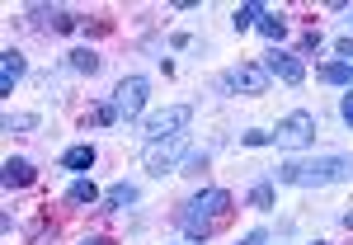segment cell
<instances>
[{
    "instance_id": "4",
    "label": "cell",
    "mask_w": 353,
    "mask_h": 245,
    "mask_svg": "<svg viewBox=\"0 0 353 245\" xmlns=\"http://www.w3.org/2000/svg\"><path fill=\"white\" fill-rule=\"evenodd\" d=\"M193 123V109L189 104H170V109L151 113L146 123H141V133H146V141H165V137H184V128Z\"/></svg>"
},
{
    "instance_id": "28",
    "label": "cell",
    "mask_w": 353,
    "mask_h": 245,
    "mask_svg": "<svg viewBox=\"0 0 353 245\" xmlns=\"http://www.w3.org/2000/svg\"><path fill=\"white\" fill-rule=\"evenodd\" d=\"M321 245H325V241H321Z\"/></svg>"
},
{
    "instance_id": "18",
    "label": "cell",
    "mask_w": 353,
    "mask_h": 245,
    "mask_svg": "<svg viewBox=\"0 0 353 245\" xmlns=\"http://www.w3.org/2000/svg\"><path fill=\"white\" fill-rule=\"evenodd\" d=\"M104 203H109V208H128V203H137V184H128V179L113 184V189L104 193Z\"/></svg>"
},
{
    "instance_id": "14",
    "label": "cell",
    "mask_w": 353,
    "mask_h": 245,
    "mask_svg": "<svg viewBox=\"0 0 353 245\" xmlns=\"http://www.w3.org/2000/svg\"><path fill=\"white\" fill-rule=\"evenodd\" d=\"M321 81L325 85H349L353 90V66L349 61H325V66H321Z\"/></svg>"
},
{
    "instance_id": "13",
    "label": "cell",
    "mask_w": 353,
    "mask_h": 245,
    "mask_svg": "<svg viewBox=\"0 0 353 245\" xmlns=\"http://www.w3.org/2000/svg\"><path fill=\"white\" fill-rule=\"evenodd\" d=\"M254 28H259V33H264L269 43H283V38H288V19H283L278 10H264V19H259Z\"/></svg>"
},
{
    "instance_id": "9",
    "label": "cell",
    "mask_w": 353,
    "mask_h": 245,
    "mask_svg": "<svg viewBox=\"0 0 353 245\" xmlns=\"http://www.w3.org/2000/svg\"><path fill=\"white\" fill-rule=\"evenodd\" d=\"M33 179H38L33 161H19V156H10V161H5V175H0V184H5V189H28Z\"/></svg>"
},
{
    "instance_id": "23",
    "label": "cell",
    "mask_w": 353,
    "mask_h": 245,
    "mask_svg": "<svg viewBox=\"0 0 353 245\" xmlns=\"http://www.w3.org/2000/svg\"><path fill=\"white\" fill-rule=\"evenodd\" d=\"M241 146H269V133H241Z\"/></svg>"
},
{
    "instance_id": "20",
    "label": "cell",
    "mask_w": 353,
    "mask_h": 245,
    "mask_svg": "<svg viewBox=\"0 0 353 245\" xmlns=\"http://www.w3.org/2000/svg\"><path fill=\"white\" fill-rule=\"evenodd\" d=\"M250 208L269 213V208H273V184H254V189H250Z\"/></svg>"
},
{
    "instance_id": "25",
    "label": "cell",
    "mask_w": 353,
    "mask_h": 245,
    "mask_svg": "<svg viewBox=\"0 0 353 245\" xmlns=\"http://www.w3.org/2000/svg\"><path fill=\"white\" fill-rule=\"evenodd\" d=\"M339 113H344V123H349V128H353V90H349V95H344V104H339Z\"/></svg>"
},
{
    "instance_id": "5",
    "label": "cell",
    "mask_w": 353,
    "mask_h": 245,
    "mask_svg": "<svg viewBox=\"0 0 353 245\" xmlns=\"http://www.w3.org/2000/svg\"><path fill=\"white\" fill-rule=\"evenodd\" d=\"M184 137H165V141H146V151H141V165L151 170V175H165V170H174V165L184 161Z\"/></svg>"
},
{
    "instance_id": "6",
    "label": "cell",
    "mask_w": 353,
    "mask_h": 245,
    "mask_svg": "<svg viewBox=\"0 0 353 245\" xmlns=\"http://www.w3.org/2000/svg\"><path fill=\"white\" fill-rule=\"evenodd\" d=\"M146 95H151L146 76H128V81H118V90H113V104H118V113L132 123V118H141V109H146Z\"/></svg>"
},
{
    "instance_id": "19",
    "label": "cell",
    "mask_w": 353,
    "mask_h": 245,
    "mask_svg": "<svg viewBox=\"0 0 353 245\" xmlns=\"http://www.w3.org/2000/svg\"><path fill=\"white\" fill-rule=\"evenodd\" d=\"M71 66H76V71H81V76H94V71H99V66H104V61H99V57L94 52H71Z\"/></svg>"
},
{
    "instance_id": "26",
    "label": "cell",
    "mask_w": 353,
    "mask_h": 245,
    "mask_svg": "<svg viewBox=\"0 0 353 245\" xmlns=\"http://www.w3.org/2000/svg\"><path fill=\"white\" fill-rule=\"evenodd\" d=\"M81 245H104V241H81Z\"/></svg>"
},
{
    "instance_id": "15",
    "label": "cell",
    "mask_w": 353,
    "mask_h": 245,
    "mask_svg": "<svg viewBox=\"0 0 353 245\" xmlns=\"http://www.w3.org/2000/svg\"><path fill=\"white\" fill-rule=\"evenodd\" d=\"M118 118H123V113H118V104H94V109L85 113V123H90V128H113Z\"/></svg>"
},
{
    "instance_id": "27",
    "label": "cell",
    "mask_w": 353,
    "mask_h": 245,
    "mask_svg": "<svg viewBox=\"0 0 353 245\" xmlns=\"http://www.w3.org/2000/svg\"><path fill=\"white\" fill-rule=\"evenodd\" d=\"M349 19H353V5H349Z\"/></svg>"
},
{
    "instance_id": "10",
    "label": "cell",
    "mask_w": 353,
    "mask_h": 245,
    "mask_svg": "<svg viewBox=\"0 0 353 245\" xmlns=\"http://www.w3.org/2000/svg\"><path fill=\"white\" fill-rule=\"evenodd\" d=\"M24 71H28V66H24V57L10 48V52L0 57V95H14V85L24 81Z\"/></svg>"
},
{
    "instance_id": "3",
    "label": "cell",
    "mask_w": 353,
    "mask_h": 245,
    "mask_svg": "<svg viewBox=\"0 0 353 245\" xmlns=\"http://www.w3.org/2000/svg\"><path fill=\"white\" fill-rule=\"evenodd\" d=\"M316 113H306V109H297V113H288L278 128L269 133V146H283V151H301V146H311L316 141Z\"/></svg>"
},
{
    "instance_id": "16",
    "label": "cell",
    "mask_w": 353,
    "mask_h": 245,
    "mask_svg": "<svg viewBox=\"0 0 353 245\" xmlns=\"http://www.w3.org/2000/svg\"><path fill=\"white\" fill-rule=\"evenodd\" d=\"M66 198H71V203H81V208H85V203H99L104 193H99V184H94V179H76Z\"/></svg>"
},
{
    "instance_id": "1",
    "label": "cell",
    "mask_w": 353,
    "mask_h": 245,
    "mask_svg": "<svg viewBox=\"0 0 353 245\" xmlns=\"http://www.w3.org/2000/svg\"><path fill=\"white\" fill-rule=\"evenodd\" d=\"M353 179V156H316V161H283L273 170V184L292 189H330Z\"/></svg>"
},
{
    "instance_id": "22",
    "label": "cell",
    "mask_w": 353,
    "mask_h": 245,
    "mask_svg": "<svg viewBox=\"0 0 353 245\" xmlns=\"http://www.w3.org/2000/svg\"><path fill=\"white\" fill-rule=\"evenodd\" d=\"M203 170H208V151H189V156H184V170H179V175H203Z\"/></svg>"
},
{
    "instance_id": "12",
    "label": "cell",
    "mask_w": 353,
    "mask_h": 245,
    "mask_svg": "<svg viewBox=\"0 0 353 245\" xmlns=\"http://www.w3.org/2000/svg\"><path fill=\"white\" fill-rule=\"evenodd\" d=\"M61 170H71V175H85V170H94V146L85 141V146H71V151H61Z\"/></svg>"
},
{
    "instance_id": "11",
    "label": "cell",
    "mask_w": 353,
    "mask_h": 245,
    "mask_svg": "<svg viewBox=\"0 0 353 245\" xmlns=\"http://www.w3.org/2000/svg\"><path fill=\"white\" fill-rule=\"evenodd\" d=\"M28 14H33V24H38V28H52V33H66V28H76V19H71L66 10H48V5H33Z\"/></svg>"
},
{
    "instance_id": "24",
    "label": "cell",
    "mask_w": 353,
    "mask_h": 245,
    "mask_svg": "<svg viewBox=\"0 0 353 245\" xmlns=\"http://www.w3.org/2000/svg\"><path fill=\"white\" fill-rule=\"evenodd\" d=\"M241 245H269V236H264V231H245Z\"/></svg>"
},
{
    "instance_id": "7",
    "label": "cell",
    "mask_w": 353,
    "mask_h": 245,
    "mask_svg": "<svg viewBox=\"0 0 353 245\" xmlns=\"http://www.w3.org/2000/svg\"><path fill=\"white\" fill-rule=\"evenodd\" d=\"M269 71H264V61H241V66H231V71H226V90H245V95H264V90H269Z\"/></svg>"
},
{
    "instance_id": "8",
    "label": "cell",
    "mask_w": 353,
    "mask_h": 245,
    "mask_svg": "<svg viewBox=\"0 0 353 245\" xmlns=\"http://www.w3.org/2000/svg\"><path fill=\"white\" fill-rule=\"evenodd\" d=\"M264 71H269V76H278L283 85H301V81H306V61H301V57H292V52H278V48L264 57Z\"/></svg>"
},
{
    "instance_id": "17",
    "label": "cell",
    "mask_w": 353,
    "mask_h": 245,
    "mask_svg": "<svg viewBox=\"0 0 353 245\" xmlns=\"http://www.w3.org/2000/svg\"><path fill=\"white\" fill-rule=\"evenodd\" d=\"M264 19V5H241L236 14H231V24H236V33H245V28H254Z\"/></svg>"
},
{
    "instance_id": "2",
    "label": "cell",
    "mask_w": 353,
    "mask_h": 245,
    "mask_svg": "<svg viewBox=\"0 0 353 245\" xmlns=\"http://www.w3.org/2000/svg\"><path fill=\"white\" fill-rule=\"evenodd\" d=\"M226 217H231V193L226 189H203L189 208L179 213V226H184L189 241H208Z\"/></svg>"
},
{
    "instance_id": "21",
    "label": "cell",
    "mask_w": 353,
    "mask_h": 245,
    "mask_svg": "<svg viewBox=\"0 0 353 245\" xmlns=\"http://www.w3.org/2000/svg\"><path fill=\"white\" fill-rule=\"evenodd\" d=\"M28 128H38L33 113H5V133H28Z\"/></svg>"
}]
</instances>
